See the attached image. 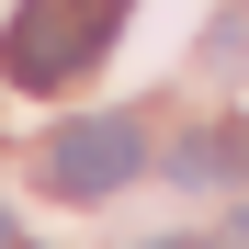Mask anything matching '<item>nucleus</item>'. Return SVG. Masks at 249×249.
<instances>
[{"instance_id": "1", "label": "nucleus", "mask_w": 249, "mask_h": 249, "mask_svg": "<svg viewBox=\"0 0 249 249\" xmlns=\"http://www.w3.org/2000/svg\"><path fill=\"white\" fill-rule=\"evenodd\" d=\"M113 34H124V0H23L12 34H0V79H23V91H68Z\"/></svg>"}, {"instance_id": "3", "label": "nucleus", "mask_w": 249, "mask_h": 249, "mask_svg": "<svg viewBox=\"0 0 249 249\" xmlns=\"http://www.w3.org/2000/svg\"><path fill=\"white\" fill-rule=\"evenodd\" d=\"M238 159H249V147H238V124H215V136H193V147H170V170H181V181H227Z\"/></svg>"}, {"instance_id": "4", "label": "nucleus", "mask_w": 249, "mask_h": 249, "mask_svg": "<svg viewBox=\"0 0 249 249\" xmlns=\"http://www.w3.org/2000/svg\"><path fill=\"white\" fill-rule=\"evenodd\" d=\"M227 249H249V204H238V215H227Z\"/></svg>"}, {"instance_id": "2", "label": "nucleus", "mask_w": 249, "mask_h": 249, "mask_svg": "<svg viewBox=\"0 0 249 249\" xmlns=\"http://www.w3.org/2000/svg\"><path fill=\"white\" fill-rule=\"evenodd\" d=\"M136 170H147V124L136 113H79V124L46 136V193H68V204H102Z\"/></svg>"}, {"instance_id": "5", "label": "nucleus", "mask_w": 249, "mask_h": 249, "mask_svg": "<svg viewBox=\"0 0 249 249\" xmlns=\"http://www.w3.org/2000/svg\"><path fill=\"white\" fill-rule=\"evenodd\" d=\"M0 249H23V238H12V215H0Z\"/></svg>"}]
</instances>
